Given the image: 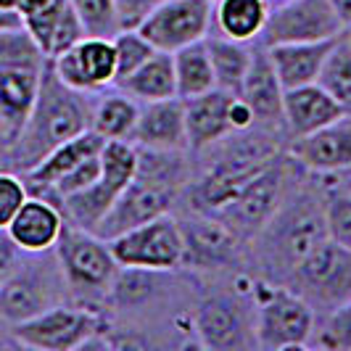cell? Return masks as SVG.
<instances>
[{
	"label": "cell",
	"mask_w": 351,
	"mask_h": 351,
	"mask_svg": "<svg viewBox=\"0 0 351 351\" xmlns=\"http://www.w3.org/2000/svg\"><path fill=\"white\" fill-rule=\"evenodd\" d=\"M88 127L90 106L85 101V93L66 88L53 71V64L45 58L32 114L24 124L21 135L8 148L19 169L27 172L48 156L56 145L85 132Z\"/></svg>",
	"instance_id": "1"
},
{
	"label": "cell",
	"mask_w": 351,
	"mask_h": 351,
	"mask_svg": "<svg viewBox=\"0 0 351 351\" xmlns=\"http://www.w3.org/2000/svg\"><path fill=\"white\" fill-rule=\"evenodd\" d=\"M278 158L275 141L267 132H232V143L211 161V167L198 177L191 188V204L198 214L217 217L232 201V195L243 188L248 177L264 169Z\"/></svg>",
	"instance_id": "2"
},
{
	"label": "cell",
	"mask_w": 351,
	"mask_h": 351,
	"mask_svg": "<svg viewBox=\"0 0 351 351\" xmlns=\"http://www.w3.org/2000/svg\"><path fill=\"white\" fill-rule=\"evenodd\" d=\"M53 251L71 296H77L85 304L108 296L111 285L119 275V262L114 259V251L106 238L93 230L66 222Z\"/></svg>",
	"instance_id": "3"
},
{
	"label": "cell",
	"mask_w": 351,
	"mask_h": 351,
	"mask_svg": "<svg viewBox=\"0 0 351 351\" xmlns=\"http://www.w3.org/2000/svg\"><path fill=\"white\" fill-rule=\"evenodd\" d=\"M259 235H264L267 262H272L291 275V269L312 248L328 241L325 204H319L315 195L309 193L285 198L278 214L267 222V228Z\"/></svg>",
	"instance_id": "4"
},
{
	"label": "cell",
	"mask_w": 351,
	"mask_h": 351,
	"mask_svg": "<svg viewBox=\"0 0 351 351\" xmlns=\"http://www.w3.org/2000/svg\"><path fill=\"white\" fill-rule=\"evenodd\" d=\"M135 164H138V154H135L132 143L106 141L104 151H101V175L95 177V182L80 193L61 198V211H64L66 222L95 232L101 219L114 206V201L132 182Z\"/></svg>",
	"instance_id": "5"
},
{
	"label": "cell",
	"mask_w": 351,
	"mask_h": 351,
	"mask_svg": "<svg viewBox=\"0 0 351 351\" xmlns=\"http://www.w3.org/2000/svg\"><path fill=\"white\" fill-rule=\"evenodd\" d=\"M16 343L27 349L43 351H74L90 349L98 335L108 333L106 317L93 306H69L53 304L51 309L11 325Z\"/></svg>",
	"instance_id": "6"
},
{
	"label": "cell",
	"mask_w": 351,
	"mask_h": 351,
	"mask_svg": "<svg viewBox=\"0 0 351 351\" xmlns=\"http://www.w3.org/2000/svg\"><path fill=\"white\" fill-rule=\"evenodd\" d=\"M315 335V309L299 291L259 285L256 288V346L269 351L304 349Z\"/></svg>",
	"instance_id": "7"
},
{
	"label": "cell",
	"mask_w": 351,
	"mask_h": 351,
	"mask_svg": "<svg viewBox=\"0 0 351 351\" xmlns=\"http://www.w3.org/2000/svg\"><path fill=\"white\" fill-rule=\"evenodd\" d=\"M285 161L275 158L254 177H248L243 188L232 195V201L217 214L238 238L259 235L267 228V222L282 206L285 182H288V164Z\"/></svg>",
	"instance_id": "8"
},
{
	"label": "cell",
	"mask_w": 351,
	"mask_h": 351,
	"mask_svg": "<svg viewBox=\"0 0 351 351\" xmlns=\"http://www.w3.org/2000/svg\"><path fill=\"white\" fill-rule=\"evenodd\" d=\"M108 246L119 267H138L154 272H172L182 264V228L172 214H161L156 219L145 222L111 238Z\"/></svg>",
	"instance_id": "9"
},
{
	"label": "cell",
	"mask_w": 351,
	"mask_h": 351,
	"mask_svg": "<svg viewBox=\"0 0 351 351\" xmlns=\"http://www.w3.org/2000/svg\"><path fill=\"white\" fill-rule=\"evenodd\" d=\"M341 32L343 24L335 16L330 0H280L278 5H269V16L259 40L269 48L282 43L330 40Z\"/></svg>",
	"instance_id": "10"
},
{
	"label": "cell",
	"mask_w": 351,
	"mask_h": 351,
	"mask_svg": "<svg viewBox=\"0 0 351 351\" xmlns=\"http://www.w3.org/2000/svg\"><path fill=\"white\" fill-rule=\"evenodd\" d=\"M291 280L306 301L335 306L351 296V251L328 238L291 269Z\"/></svg>",
	"instance_id": "11"
},
{
	"label": "cell",
	"mask_w": 351,
	"mask_h": 351,
	"mask_svg": "<svg viewBox=\"0 0 351 351\" xmlns=\"http://www.w3.org/2000/svg\"><path fill=\"white\" fill-rule=\"evenodd\" d=\"M211 5V0H161L138 29L156 51L175 53L209 35Z\"/></svg>",
	"instance_id": "12"
},
{
	"label": "cell",
	"mask_w": 351,
	"mask_h": 351,
	"mask_svg": "<svg viewBox=\"0 0 351 351\" xmlns=\"http://www.w3.org/2000/svg\"><path fill=\"white\" fill-rule=\"evenodd\" d=\"M40 256L43 254H35L37 262H19L16 272L0 288V317L11 325L51 309L53 304H61L56 285L64 280V275L58 267L56 272L48 269L45 262H40Z\"/></svg>",
	"instance_id": "13"
},
{
	"label": "cell",
	"mask_w": 351,
	"mask_h": 351,
	"mask_svg": "<svg viewBox=\"0 0 351 351\" xmlns=\"http://www.w3.org/2000/svg\"><path fill=\"white\" fill-rule=\"evenodd\" d=\"M66 88L77 93H98L117 80V53L108 37H82L74 48L48 58Z\"/></svg>",
	"instance_id": "14"
},
{
	"label": "cell",
	"mask_w": 351,
	"mask_h": 351,
	"mask_svg": "<svg viewBox=\"0 0 351 351\" xmlns=\"http://www.w3.org/2000/svg\"><path fill=\"white\" fill-rule=\"evenodd\" d=\"M175 188H167L161 182H151V180H143V177H132V182L114 201V206L101 219L95 232L106 241H111V238L122 235L127 230L141 228V225L156 219L161 214H169L172 204H175Z\"/></svg>",
	"instance_id": "15"
},
{
	"label": "cell",
	"mask_w": 351,
	"mask_h": 351,
	"mask_svg": "<svg viewBox=\"0 0 351 351\" xmlns=\"http://www.w3.org/2000/svg\"><path fill=\"white\" fill-rule=\"evenodd\" d=\"M45 64H0V135L5 145L16 141L37 101Z\"/></svg>",
	"instance_id": "16"
},
{
	"label": "cell",
	"mask_w": 351,
	"mask_h": 351,
	"mask_svg": "<svg viewBox=\"0 0 351 351\" xmlns=\"http://www.w3.org/2000/svg\"><path fill=\"white\" fill-rule=\"evenodd\" d=\"M182 228V264H191L195 269H219L230 267L238 259V235L211 214H198L195 219L180 222Z\"/></svg>",
	"instance_id": "17"
},
{
	"label": "cell",
	"mask_w": 351,
	"mask_h": 351,
	"mask_svg": "<svg viewBox=\"0 0 351 351\" xmlns=\"http://www.w3.org/2000/svg\"><path fill=\"white\" fill-rule=\"evenodd\" d=\"M66 225V217L61 211V204H56L48 195H29L11 225L3 230L21 254H48L53 251L61 230Z\"/></svg>",
	"instance_id": "18"
},
{
	"label": "cell",
	"mask_w": 351,
	"mask_h": 351,
	"mask_svg": "<svg viewBox=\"0 0 351 351\" xmlns=\"http://www.w3.org/2000/svg\"><path fill=\"white\" fill-rule=\"evenodd\" d=\"M291 161L306 167L309 172H325V175L351 169V111L312 135L293 138Z\"/></svg>",
	"instance_id": "19"
},
{
	"label": "cell",
	"mask_w": 351,
	"mask_h": 351,
	"mask_svg": "<svg viewBox=\"0 0 351 351\" xmlns=\"http://www.w3.org/2000/svg\"><path fill=\"white\" fill-rule=\"evenodd\" d=\"M195 330L201 346L211 351L246 349L251 343L243 306L232 296H209L204 301L195 312Z\"/></svg>",
	"instance_id": "20"
},
{
	"label": "cell",
	"mask_w": 351,
	"mask_h": 351,
	"mask_svg": "<svg viewBox=\"0 0 351 351\" xmlns=\"http://www.w3.org/2000/svg\"><path fill=\"white\" fill-rule=\"evenodd\" d=\"M254 111L256 124L262 127H280L282 124V98H285V88H282L280 77L272 66V58L267 45H254L251 51V64H248L243 88L238 93Z\"/></svg>",
	"instance_id": "21"
},
{
	"label": "cell",
	"mask_w": 351,
	"mask_h": 351,
	"mask_svg": "<svg viewBox=\"0 0 351 351\" xmlns=\"http://www.w3.org/2000/svg\"><path fill=\"white\" fill-rule=\"evenodd\" d=\"M135 145L145 148H164V151H185L188 135H185V104L182 98H164L143 104L138 124L132 138Z\"/></svg>",
	"instance_id": "22"
},
{
	"label": "cell",
	"mask_w": 351,
	"mask_h": 351,
	"mask_svg": "<svg viewBox=\"0 0 351 351\" xmlns=\"http://www.w3.org/2000/svg\"><path fill=\"white\" fill-rule=\"evenodd\" d=\"M343 114H346V108L338 104L328 90L319 88L317 82L285 90V98H282V124L291 130L293 138L312 135V132L322 130L325 124L335 122Z\"/></svg>",
	"instance_id": "23"
},
{
	"label": "cell",
	"mask_w": 351,
	"mask_h": 351,
	"mask_svg": "<svg viewBox=\"0 0 351 351\" xmlns=\"http://www.w3.org/2000/svg\"><path fill=\"white\" fill-rule=\"evenodd\" d=\"M232 95L235 93L214 88L209 93L182 101L185 104V135H188L191 151H204L232 135L228 124V106Z\"/></svg>",
	"instance_id": "24"
},
{
	"label": "cell",
	"mask_w": 351,
	"mask_h": 351,
	"mask_svg": "<svg viewBox=\"0 0 351 351\" xmlns=\"http://www.w3.org/2000/svg\"><path fill=\"white\" fill-rule=\"evenodd\" d=\"M338 37L330 40H317V43H282V45H269V58L272 66L280 77L282 88H301V85H312L319 77V69L328 58V53L333 48Z\"/></svg>",
	"instance_id": "25"
},
{
	"label": "cell",
	"mask_w": 351,
	"mask_h": 351,
	"mask_svg": "<svg viewBox=\"0 0 351 351\" xmlns=\"http://www.w3.org/2000/svg\"><path fill=\"white\" fill-rule=\"evenodd\" d=\"M104 145H106L104 138L88 127L85 132H80V135H74L69 141H64L61 145H56L40 164H35L32 169H27V172H24V175H27V182L35 188L37 193H40V191H48V188H53L64 175H69L77 164H82L85 158L101 154Z\"/></svg>",
	"instance_id": "26"
},
{
	"label": "cell",
	"mask_w": 351,
	"mask_h": 351,
	"mask_svg": "<svg viewBox=\"0 0 351 351\" xmlns=\"http://www.w3.org/2000/svg\"><path fill=\"white\" fill-rule=\"evenodd\" d=\"M119 90L132 95L135 101L151 104V101H164L177 95V80H175V58L172 53L156 51L145 64H141L127 80H122Z\"/></svg>",
	"instance_id": "27"
},
{
	"label": "cell",
	"mask_w": 351,
	"mask_h": 351,
	"mask_svg": "<svg viewBox=\"0 0 351 351\" xmlns=\"http://www.w3.org/2000/svg\"><path fill=\"white\" fill-rule=\"evenodd\" d=\"M267 16H269L267 0H214L211 5V21L217 24L219 35L241 43L259 40Z\"/></svg>",
	"instance_id": "28"
},
{
	"label": "cell",
	"mask_w": 351,
	"mask_h": 351,
	"mask_svg": "<svg viewBox=\"0 0 351 351\" xmlns=\"http://www.w3.org/2000/svg\"><path fill=\"white\" fill-rule=\"evenodd\" d=\"M206 51L211 58V69H214V80L217 88L228 90V93H241L243 80H246L248 64H251V43H241L225 35H206Z\"/></svg>",
	"instance_id": "29"
},
{
	"label": "cell",
	"mask_w": 351,
	"mask_h": 351,
	"mask_svg": "<svg viewBox=\"0 0 351 351\" xmlns=\"http://www.w3.org/2000/svg\"><path fill=\"white\" fill-rule=\"evenodd\" d=\"M141 117V106L124 90L108 93L90 108V130L104 141H130Z\"/></svg>",
	"instance_id": "30"
},
{
	"label": "cell",
	"mask_w": 351,
	"mask_h": 351,
	"mask_svg": "<svg viewBox=\"0 0 351 351\" xmlns=\"http://www.w3.org/2000/svg\"><path fill=\"white\" fill-rule=\"evenodd\" d=\"M175 58V80H177V98H193L201 93H209L217 88L214 69H211V58L206 51V43L198 40L185 48L172 53Z\"/></svg>",
	"instance_id": "31"
},
{
	"label": "cell",
	"mask_w": 351,
	"mask_h": 351,
	"mask_svg": "<svg viewBox=\"0 0 351 351\" xmlns=\"http://www.w3.org/2000/svg\"><path fill=\"white\" fill-rule=\"evenodd\" d=\"M138 164H135V177L161 182L167 188L180 191L188 182V164L182 151H164V148H145L135 145Z\"/></svg>",
	"instance_id": "32"
},
{
	"label": "cell",
	"mask_w": 351,
	"mask_h": 351,
	"mask_svg": "<svg viewBox=\"0 0 351 351\" xmlns=\"http://www.w3.org/2000/svg\"><path fill=\"white\" fill-rule=\"evenodd\" d=\"M317 85L328 90L346 111H351V43L343 32L338 35L328 53L319 77H317Z\"/></svg>",
	"instance_id": "33"
},
{
	"label": "cell",
	"mask_w": 351,
	"mask_h": 351,
	"mask_svg": "<svg viewBox=\"0 0 351 351\" xmlns=\"http://www.w3.org/2000/svg\"><path fill=\"white\" fill-rule=\"evenodd\" d=\"M156 275L154 269H138V267H119V275L108 291V299L122 306H138L156 293Z\"/></svg>",
	"instance_id": "34"
},
{
	"label": "cell",
	"mask_w": 351,
	"mask_h": 351,
	"mask_svg": "<svg viewBox=\"0 0 351 351\" xmlns=\"http://www.w3.org/2000/svg\"><path fill=\"white\" fill-rule=\"evenodd\" d=\"M111 43H114V53H117V80H114V85L127 80L141 64H145L156 53V48L143 37L141 29H119L111 37Z\"/></svg>",
	"instance_id": "35"
},
{
	"label": "cell",
	"mask_w": 351,
	"mask_h": 351,
	"mask_svg": "<svg viewBox=\"0 0 351 351\" xmlns=\"http://www.w3.org/2000/svg\"><path fill=\"white\" fill-rule=\"evenodd\" d=\"M69 3L77 11L88 37H108L111 40L122 29L119 19H117L114 0H69Z\"/></svg>",
	"instance_id": "36"
},
{
	"label": "cell",
	"mask_w": 351,
	"mask_h": 351,
	"mask_svg": "<svg viewBox=\"0 0 351 351\" xmlns=\"http://www.w3.org/2000/svg\"><path fill=\"white\" fill-rule=\"evenodd\" d=\"M328 238L351 251V188L333 191L325 201Z\"/></svg>",
	"instance_id": "37"
},
{
	"label": "cell",
	"mask_w": 351,
	"mask_h": 351,
	"mask_svg": "<svg viewBox=\"0 0 351 351\" xmlns=\"http://www.w3.org/2000/svg\"><path fill=\"white\" fill-rule=\"evenodd\" d=\"M66 5H69V0H51L40 11L24 16V29L32 35V40L37 43V48L43 51L45 58H48V48H51V37L56 32V24H58L61 14L66 11Z\"/></svg>",
	"instance_id": "38"
},
{
	"label": "cell",
	"mask_w": 351,
	"mask_h": 351,
	"mask_svg": "<svg viewBox=\"0 0 351 351\" xmlns=\"http://www.w3.org/2000/svg\"><path fill=\"white\" fill-rule=\"evenodd\" d=\"M319 343L328 349L351 351V296L335 304L333 312L322 322L319 330Z\"/></svg>",
	"instance_id": "39"
},
{
	"label": "cell",
	"mask_w": 351,
	"mask_h": 351,
	"mask_svg": "<svg viewBox=\"0 0 351 351\" xmlns=\"http://www.w3.org/2000/svg\"><path fill=\"white\" fill-rule=\"evenodd\" d=\"M29 198V188L19 175L11 172H0V230L11 225V219L16 217L21 204Z\"/></svg>",
	"instance_id": "40"
},
{
	"label": "cell",
	"mask_w": 351,
	"mask_h": 351,
	"mask_svg": "<svg viewBox=\"0 0 351 351\" xmlns=\"http://www.w3.org/2000/svg\"><path fill=\"white\" fill-rule=\"evenodd\" d=\"M161 0H114L117 8V19L122 29H138L145 16L156 8Z\"/></svg>",
	"instance_id": "41"
},
{
	"label": "cell",
	"mask_w": 351,
	"mask_h": 351,
	"mask_svg": "<svg viewBox=\"0 0 351 351\" xmlns=\"http://www.w3.org/2000/svg\"><path fill=\"white\" fill-rule=\"evenodd\" d=\"M228 124H230V132H246L251 127H256V117H254L251 106H248L241 95H232V98H230Z\"/></svg>",
	"instance_id": "42"
},
{
	"label": "cell",
	"mask_w": 351,
	"mask_h": 351,
	"mask_svg": "<svg viewBox=\"0 0 351 351\" xmlns=\"http://www.w3.org/2000/svg\"><path fill=\"white\" fill-rule=\"evenodd\" d=\"M19 262H21V251H19V246L5 235V232H0V288H3L5 280L16 272Z\"/></svg>",
	"instance_id": "43"
},
{
	"label": "cell",
	"mask_w": 351,
	"mask_h": 351,
	"mask_svg": "<svg viewBox=\"0 0 351 351\" xmlns=\"http://www.w3.org/2000/svg\"><path fill=\"white\" fill-rule=\"evenodd\" d=\"M19 27H24V16L19 11L0 8V29H19Z\"/></svg>",
	"instance_id": "44"
},
{
	"label": "cell",
	"mask_w": 351,
	"mask_h": 351,
	"mask_svg": "<svg viewBox=\"0 0 351 351\" xmlns=\"http://www.w3.org/2000/svg\"><path fill=\"white\" fill-rule=\"evenodd\" d=\"M330 5H333L335 16L341 19L343 27L351 24V0H330Z\"/></svg>",
	"instance_id": "45"
},
{
	"label": "cell",
	"mask_w": 351,
	"mask_h": 351,
	"mask_svg": "<svg viewBox=\"0 0 351 351\" xmlns=\"http://www.w3.org/2000/svg\"><path fill=\"white\" fill-rule=\"evenodd\" d=\"M51 0H19V14L21 16H29V14H35L40 11L43 5H48Z\"/></svg>",
	"instance_id": "46"
},
{
	"label": "cell",
	"mask_w": 351,
	"mask_h": 351,
	"mask_svg": "<svg viewBox=\"0 0 351 351\" xmlns=\"http://www.w3.org/2000/svg\"><path fill=\"white\" fill-rule=\"evenodd\" d=\"M0 8H5V11H19V0H0Z\"/></svg>",
	"instance_id": "47"
},
{
	"label": "cell",
	"mask_w": 351,
	"mask_h": 351,
	"mask_svg": "<svg viewBox=\"0 0 351 351\" xmlns=\"http://www.w3.org/2000/svg\"><path fill=\"white\" fill-rule=\"evenodd\" d=\"M343 35H346V40L351 43V24H346V27H343Z\"/></svg>",
	"instance_id": "48"
},
{
	"label": "cell",
	"mask_w": 351,
	"mask_h": 351,
	"mask_svg": "<svg viewBox=\"0 0 351 351\" xmlns=\"http://www.w3.org/2000/svg\"><path fill=\"white\" fill-rule=\"evenodd\" d=\"M349 188H351V175H349Z\"/></svg>",
	"instance_id": "49"
},
{
	"label": "cell",
	"mask_w": 351,
	"mask_h": 351,
	"mask_svg": "<svg viewBox=\"0 0 351 351\" xmlns=\"http://www.w3.org/2000/svg\"><path fill=\"white\" fill-rule=\"evenodd\" d=\"M0 232H3V230H0Z\"/></svg>",
	"instance_id": "50"
},
{
	"label": "cell",
	"mask_w": 351,
	"mask_h": 351,
	"mask_svg": "<svg viewBox=\"0 0 351 351\" xmlns=\"http://www.w3.org/2000/svg\"><path fill=\"white\" fill-rule=\"evenodd\" d=\"M211 3H214V0H211Z\"/></svg>",
	"instance_id": "51"
}]
</instances>
